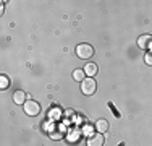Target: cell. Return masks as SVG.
<instances>
[{"mask_svg":"<svg viewBox=\"0 0 152 146\" xmlns=\"http://www.w3.org/2000/svg\"><path fill=\"white\" fill-rule=\"evenodd\" d=\"M73 78L76 80V81H84L86 80V73H84V68H78V70L73 72Z\"/></svg>","mask_w":152,"mask_h":146,"instance_id":"9","label":"cell"},{"mask_svg":"<svg viewBox=\"0 0 152 146\" xmlns=\"http://www.w3.org/2000/svg\"><path fill=\"white\" fill-rule=\"evenodd\" d=\"M0 80H2V83H0V88H2V89H5V88L8 86V78H7L5 75H2V78H0Z\"/></svg>","mask_w":152,"mask_h":146,"instance_id":"10","label":"cell"},{"mask_svg":"<svg viewBox=\"0 0 152 146\" xmlns=\"http://www.w3.org/2000/svg\"><path fill=\"white\" fill-rule=\"evenodd\" d=\"M13 102L15 104H24L26 102V94H24V91H21V89H18L15 91V94H13Z\"/></svg>","mask_w":152,"mask_h":146,"instance_id":"7","label":"cell"},{"mask_svg":"<svg viewBox=\"0 0 152 146\" xmlns=\"http://www.w3.org/2000/svg\"><path fill=\"white\" fill-rule=\"evenodd\" d=\"M96 89H97V83L94 78H86L84 81L81 83V91L86 96H92V94L96 93Z\"/></svg>","mask_w":152,"mask_h":146,"instance_id":"1","label":"cell"},{"mask_svg":"<svg viewBox=\"0 0 152 146\" xmlns=\"http://www.w3.org/2000/svg\"><path fill=\"white\" fill-rule=\"evenodd\" d=\"M144 62H146L147 65H152V52H147L146 55H144Z\"/></svg>","mask_w":152,"mask_h":146,"instance_id":"11","label":"cell"},{"mask_svg":"<svg viewBox=\"0 0 152 146\" xmlns=\"http://www.w3.org/2000/svg\"><path fill=\"white\" fill-rule=\"evenodd\" d=\"M23 109H24V112H26V115H29V117H36L41 112V105L36 101H26L23 104Z\"/></svg>","mask_w":152,"mask_h":146,"instance_id":"3","label":"cell"},{"mask_svg":"<svg viewBox=\"0 0 152 146\" xmlns=\"http://www.w3.org/2000/svg\"><path fill=\"white\" fill-rule=\"evenodd\" d=\"M104 145V136L102 133L96 131V133H91L88 136V146H102Z\"/></svg>","mask_w":152,"mask_h":146,"instance_id":"4","label":"cell"},{"mask_svg":"<svg viewBox=\"0 0 152 146\" xmlns=\"http://www.w3.org/2000/svg\"><path fill=\"white\" fill-rule=\"evenodd\" d=\"M76 55L79 58H89L94 55V47L89 46V44H79L76 47Z\"/></svg>","mask_w":152,"mask_h":146,"instance_id":"2","label":"cell"},{"mask_svg":"<svg viewBox=\"0 0 152 146\" xmlns=\"http://www.w3.org/2000/svg\"><path fill=\"white\" fill-rule=\"evenodd\" d=\"M137 46H139L141 49H147V47H151L152 46V36L151 34L141 36V38L137 39Z\"/></svg>","mask_w":152,"mask_h":146,"instance_id":"6","label":"cell"},{"mask_svg":"<svg viewBox=\"0 0 152 146\" xmlns=\"http://www.w3.org/2000/svg\"><path fill=\"white\" fill-rule=\"evenodd\" d=\"M94 127H96V130L99 131V133H105V131H108V128H110V123H108V120H105V119H99V120H96Z\"/></svg>","mask_w":152,"mask_h":146,"instance_id":"5","label":"cell"},{"mask_svg":"<svg viewBox=\"0 0 152 146\" xmlns=\"http://www.w3.org/2000/svg\"><path fill=\"white\" fill-rule=\"evenodd\" d=\"M84 73L89 76V78H92V76L97 73V65H96V63H88V65L84 67Z\"/></svg>","mask_w":152,"mask_h":146,"instance_id":"8","label":"cell"}]
</instances>
